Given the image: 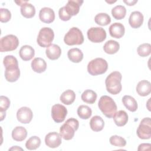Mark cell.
<instances>
[{
    "mask_svg": "<svg viewBox=\"0 0 151 151\" xmlns=\"http://www.w3.org/2000/svg\"><path fill=\"white\" fill-rule=\"evenodd\" d=\"M18 120L23 124L30 123L33 117V113L31 109L28 107H22L19 109L17 113Z\"/></svg>",
    "mask_w": 151,
    "mask_h": 151,
    "instance_id": "12",
    "label": "cell"
},
{
    "mask_svg": "<svg viewBox=\"0 0 151 151\" xmlns=\"http://www.w3.org/2000/svg\"><path fill=\"white\" fill-rule=\"evenodd\" d=\"M64 41L68 45H81L84 42V36L80 29L72 27L65 34Z\"/></svg>",
    "mask_w": 151,
    "mask_h": 151,
    "instance_id": "6",
    "label": "cell"
},
{
    "mask_svg": "<svg viewBox=\"0 0 151 151\" xmlns=\"http://www.w3.org/2000/svg\"><path fill=\"white\" fill-rule=\"evenodd\" d=\"M123 2L127 4V5H129V6H132V5H134L137 2V0H127V1H125L124 0Z\"/></svg>",
    "mask_w": 151,
    "mask_h": 151,
    "instance_id": "41",
    "label": "cell"
},
{
    "mask_svg": "<svg viewBox=\"0 0 151 151\" xmlns=\"http://www.w3.org/2000/svg\"><path fill=\"white\" fill-rule=\"evenodd\" d=\"M22 150L23 149L21 148V147H19L17 146H13L12 147H11L10 149H9V150Z\"/></svg>",
    "mask_w": 151,
    "mask_h": 151,
    "instance_id": "42",
    "label": "cell"
},
{
    "mask_svg": "<svg viewBox=\"0 0 151 151\" xmlns=\"http://www.w3.org/2000/svg\"><path fill=\"white\" fill-rule=\"evenodd\" d=\"M122 76L119 71H113L106 78L105 84L107 91L111 94H119L122 89L121 84Z\"/></svg>",
    "mask_w": 151,
    "mask_h": 151,
    "instance_id": "2",
    "label": "cell"
},
{
    "mask_svg": "<svg viewBox=\"0 0 151 151\" xmlns=\"http://www.w3.org/2000/svg\"><path fill=\"white\" fill-rule=\"evenodd\" d=\"M90 128L94 132H100L104 126V122L99 116H93L90 121Z\"/></svg>",
    "mask_w": 151,
    "mask_h": 151,
    "instance_id": "27",
    "label": "cell"
},
{
    "mask_svg": "<svg viewBox=\"0 0 151 151\" xmlns=\"http://www.w3.org/2000/svg\"><path fill=\"white\" fill-rule=\"evenodd\" d=\"M137 54L143 57H147L151 52V45L149 43H144L140 44L137 49Z\"/></svg>",
    "mask_w": 151,
    "mask_h": 151,
    "instance_id": "35",
    "label": "cell"
},
{
    "mask_svg": "<svg viewBox=\"0 0 151 151\" xmlns=\"http://www.w3.org/2000/svg\"><path fill=\"white\" fill-rule=\"evenodd\" d=\"M128 118L127 113L124 110L118 111L113 116V120L115 124L119 127L124 126L127 123Z\"/></svg>",
    "mask_w": 151,
    "mask_h": 151,
    "instance_id": "25",
    "label": "cell"
},
{
    "mask_svg": "<svg viewBox=\"0 0 151 151\" xmlns=\"http://www.w3.org/2000/svg\"><path fill=\"white\" fill-rule=\"evenodd\" d=\"M27 136V131L25 128L22 126L15 127L12 132V139L17 142L23 141Z\"/></svg>",
    "mask_w": 151,
    "mask_h": 151,
    "instance_id": "23",
    "label": "cell"
},
{
    "mask_svg": "<svg viewBox=\"0 0 151 151\" xmlns=\"http://www.w3.org/2000/svg\"><path fill=\"white\" fill-rule=\"evenodd\" d=\"M77 114L82 119H88L92 114L91 109L87 106L80 105L77 109Z\"/></svg>",
    "mask_w": 151,
    "mask_h": 151,
    "instance_id": "34",
    "label": "cell"
},
{
    "mask_svg": "<svg viewBox=\"0 0 151 151\" xmlns=\"http://www.w3.org/2000/svg\"><path fill=\"white\" fill-rule=\"evenodd\" d=\"M76 99V94L71 90H67L60 96V101L65 105L71 104Z\"/></svg>",
    "mask_w": 151,
    "mask_h": 151,
    "instance_id": "29",
    "label": "cell"
},
{
    "mask_svg": "<svg viewBox=\"0 0 151 151\" xmlns=\"http://www.w3.org/2000/svg\"><path fill=\"white\" fill-rule=\"evenodd\" d=\"M10 106L9 99L4 96L0 97V112H5Z\"/></svg>",
    "mask_w": 151,
    "mask_h": 151,
    "instance_id": "37",
    "label": "cell"
},
{
    "mask_svg": "<svg viewBox=\"0 0 151 151\" xmlns=\"http://www.w3.org/2000/svg\"><path fill=\"white\" fill-rule=\"evenodd\" d=\"M88 39L94 43L103 42L106 38V32L101 27H91L87 32Z\"/></svg>",
    "mask_w": 151,
    "mask_h": 151,
    "instance_id": "10",
    "label": "cell"
},
{
    "mask_svg": "<svg viewBox=\"0 0 151 151\" xmlns=\"http://www.w3.org/2000/svg\"><path fill=\"white\" fill-rule=\"evenodd\" d=\"M31 68L34 72L41 73L45 71L47 68V63L43 58L37 57L31 62Z\"/></svg>",
    "mask_w": 151,
    "mask_h": 151,
    "instance_id": "22",
    "label": "cell"
},
{
    "mask_svg": "<svg viewBox=\"0 0 151 151\" xmlns=\"http://www.w3.org/2000/svg\"><path fill=\"white\" fill-rule=\"evenodd\" d=\"M120 48V44L114 40L107 41L103 46L104 51L109 54H113L116 53Z\"/></svg>",
    "mask_w": 151,
    "mask_h": 151,
    "instance_id": "28",
    "label": "cell"
},
{
    "mask_svg": "<svg viewBox=\"0 0 151 151\" xmlns=\"http://www.w3.org/2000/svg\"><path fill=\"white\" fill-rule=\"evenodd\" d=\"M67 56L71 62L78 63L81 62L83 58V53L79 48H74L68 50Z\"/></svg>",
    "mask_w": 151,
    "mask_h": 151,
    "instance_id": "24",
    "label": "cell"
},
{
    "mask_svg": "<svg viewBox=\"0 0 151 151\" xmlns=\"http://www.w3.org/2000/svg\"><path fill=\"white\" fill-rule=\"evenodd\" d=\"M143 22V15L139 11H133L131 13L129 18V23L133 28H139Z\"/></svg>",
    "mask_w": 151,
    "mask_h": 151,
    "instance_id": "16",
    "label": "cell"
},
{
    "mask_svg": "<svg viewBox=\"0 0 151 151\" xmlns=\"http://www.w3.org/2000/svg\"><path fill=\"white\" fill-rule=\"evenodd\" d=\"M109 34L111 37L115 38H122L125 32L124 25L119 22L112 24L109 27Z\"/></svg>",
    "mask_w": 151,
    "mask_h": 151,
    "instance_id": "15",
    "label": "cell"
},
{
    "mask_svg": "<svg viewBox=\"0 0 151 151\" xmlns=\"http://www.w3.org/2000/svg\"><path fill=\"white\" fill-rule=\"evenodd\" d=\"M79 127L78 121L74 118H70L66 120L60 129V134L64 140H69L73 138L75 132Z\"/></svg>",
    "mask_w": 151,
    "mask_h": 151,
    "instance_id": "4",
    "label": "cell"
},
{
    "mask_svg": "<svg viewBox=\"0 0 151 151\" xmlns=\"http://www.w3.org/2000/svg\"><path fill=\"white\" fill-rule=\"evenodd\" d=\"M97 95L95 91L92 90H86L81 94L82 100L88 104H93L96 99Z\"/></svg>",
    "mask_w": 151,
    "mask_h": 151,
    "instance_id": "30",
    "label": "cell"
},
{
    "mask_svg": "<svg viewBox=\"0 0 151 151\" xmlns=\"http://www.w3.org/2000/svg\"><path fill=\"white\" fill-rule=\"evenodd\" d=\"M61 135L55 132H50L45 137V145L51 148L58 147L61 144Z\"/></svg>",
    "mask_w": 151,
    "mask_h": 151,
    "instance_id": "13",
    "label": "cell"
},
{
    "mask_svg": "<svg viewBox=\"0 0 151 151\" xmlns=\"http://www.w3.org/2000/svg\"><path fill=\"white\" fill-rule=\"evenodd\" d=\"M136 91L140 96H148L151 92V84L146 80L139 81L136 86Z\"/></svg>",
    "mask_w": 151,
    "mask_h": 151,
    "instance_id": "18",
    "label": "cell"
},
{
    "mask_svg": "<svg viewBox=\"0 0 151 151\" xmlns=\"http://www.w3.org/2000/svg\"><path fill=\"white\" fill-rule=\"evenodd\" d=\"M58 15H59L60 18L64 21H68L71 18V15L68 14V12L66 11L64 6L60 8L58 11Z\"/></svg>",
    "mask_w": 151,
    "mask_h": 151,
    "instance_id": "39",
    "label": "cell"
},
{
    "mask_svg": "<svg viewBox=\"0 0 151 151\" xmlns=\"http://www.w3.org/2000/svg\"><path fill=\"white\" fill-rule=\"evenodd\" d=\"M111 14L114 19H122L126 16V9L123 5H117L111 9Z\"/></svg>",
    "mask_w": 151,
    "mask_h": 151,
    "instance_id": "31",
    "label": "cell"
},
{
    "mask_svg": "<svg viewBox=\"0 0 151 151\" xmlns=\"http://www.w3.org/2000/svg\"><path fill=\"white\" fill-rule=\"evenodd\" d=\"M3 64L5 67V78L6 80L11 83L17 81L20 76L17 59L13 55H8L4 57Z\"/></svg>",
    "mask_w": 151,
    "mask_h": 151,
    "instance_id": "1",
    "label": "cell"
},
{
    "mask_svg": "<svg viewBox=\"0 0 151 151\" xmlns=\"http://www.w3.org/2000/svg\"><path fill=\"white\" fill-rule=\"evenodd\" d=\"M83 3V1L69 0L64 7L70 15L74 16L79 12L80 7Z\"/></svg>",
    "mask_w": 151,
    "mask_h": 151,
    "instance_id": "17",
    "label": "cell"
},
{
    "mask_svg": "<svg viewBox=\"0 0 151 151\" xmlns=\"http://www.w3.org/2000/svg\"><path fill=\"white\" fill-rule=\"evenodd\" d=\"M21 13L24 17L31 18L35 14V8L33 5L26 1L21 5Z\"/></svg>",
    "mask_w": 151,
    "mask_h": 151,
    "instance_id": "21",
    "label": "cell"
},
{
    "mask_svg": "<svg viewBox=\"0 0 151 151\" xmlns=\"http://www.w3.org/2000/svg\"><path fill=\"white\" fill-rule=\"evenodd\" d=\"M54 38L53 30L49 27L41 28L38 33L37 42L41 47H48L51 44Z\"/></svg>",
    "mask_w": 151,
    "mask_h": 151,
    "instance_id": "7",
    "label": "cell"
},
{
    "mask_svg": "<svg viewBox=\"0 0 151 151\" xmlns=\"http://www.w3.org/2000/svg\"><path fill=\"white\" fill-rule=\"evenodd\" d=\"M41 145V139L39 137L34 136H31L27 140L25 143V147L27 149L32 150H35L40 147Z\"/></svg>",
    "mask_w": 151,
    "mask_h": 151,
    "instance_id": "33",
    "label": "cell"
},
{
    "mask_svg": "<svg viewBox=\"0 0 151 151\" xmlns=\"http://www.w3.org/2000/svg\"><path fill=\"white\" fill-rule=\"evenodd\" d=\"M151 145L150 143H142L139 146L137 150H150Z\"/></svg>",
    "mask_w": 151,
    "mask_h": 151,
    "instance_id": "40",
    "label": "cell"
},
{
    "mask_svg": "<svg viewBox=\"0 0 151 151\" xmlns=\"http://www.w3.org/2000/svg\"><path fill=\"white\" fill-rule=\"evenodd\" d=\"M19 57L24 61L31 60L35 55L34 49L30 45H23L19 51Z\"/></svg>",
    "mask_w": 151,
    "mask_h": 151,
    "instance_id": "20",
    "label": "cell"
},
{
    "mask_svg": "<svg viewBox=\"0 0 151 151\" xmlns=\"http://www.w3.org/2000/svg\"><path fill=\"white\" fill-rule=\"evenodd\" d=\"M108 68V64L102 58H96L90 61L87 65V71L91 76H97L105 73Z\"/></svg>",
    "mask_w": 151,
    "mask_h": 151,
    "instance_id": "5",
    "label": "cell"
},
{
    "mask_svg": "<svg viewBox=\"0 0 151 151\" xmlns=\"http://www.w3.org/2000/svg\"><path fill=\"white\" fill-rule=\"evenodd\" d=\"M1 15L0 21L1 22H7L11 18V12L6 8H1L0 9Z\"/></svg>",
    "mask_w": 151,
    "mask_h": 151,
    "instance_id": "38",
    "label": "cell"
},
{
    "mask_svg": "<svg viewBox=\"0 0 151 151\" xmlns=\"http://www.w3.org/2000/svg\"><path fill=\"white\" fill-rule=\"evenodd\" d=\"M45 54L47 57L50 60H55L60 57L61 54V50L58 45L52 44L47 48L45 50Z\"/></svg>",
    "mask_w": 151,
    "mask_h": 151,
    "instance_id": "19",
    "label": "cell"
},
{
    "mask_svg": "<svg viewBox=\"0 0 151 151\" xmlns=\"http://www.w3.org/2000/svg\"><path fill=\"white\" fill-rule=\"evenodd\" d=\"M19 45V40L17 36L9 34L1 38L0 40V51L7 52L15 50Z\"/></svg>",
    "mask_w": 151,
    "mask_h": 151,
    "instance_id": "8",
    "label": "cell"
},
{
    "mask_svg": "<svg viewBox=\"0 0 151 151\" xmlns=\"http://www.w3.org/2000/svg\"><path fill=\"white\" fill-rule=\"evenodd\" d=\"M137 135L141 139H149L151 137V120L150 117L143 119L137 129Z\"/></svg>",
    "mask_w": 151,
    "mask_h": 151,
    "instance_id": "9",
    "label": "cell"
},
{
    "mask_svg": "<svg viewBox=\"0 0 151 151\" xmlns=\"http://www.w3.org/2000/svg\"><path fill=\"white\" fill-rule=\"evenodd\" d=\"M95 22L101 26H106L111 22L110 17L106 13H99L94 17Z\"/></svg>",
    "mask_w": 151,
    "mask_h": 151,
    "instance_id": "32",
    "label": "cell"
},
{
    "mask_svg": "<svg viewBox=\"0 0 151 151\" xmlns=\"http://www.w3.org/2000/svg\"><path fill=\"white\" fill-rule=\"evenodd\" d=\"M40 19L46 24L52 22L55 19V13L50 8L44 7L41 9L39 12Z\"/></svg>",
    "mask_w": 151,
    "mask_h": 151,
    "instance_id": "14",
    "label": "cell"
},
{
    "mask_svg": "<svg viewBox=\"0 0 151 151\" xmlns=\"http://www.w3.org/2000/svg\"><path fill=\"white\" fill-rule=\"evenodd\" d=\"M67 114V110L65 106L60 104H56L51 108V116L55 123H61Z\"/></svg>",
    "mask_w": 151,
    "mask_h": 151,
    "instance_id": "11",
    "label": "cell"
},
{
    "mask_svg": "<svg viewBox=\"0 0 151 151\" xmlns=\"http://www.w3.org/2000/svg\"><path fill=\"white\" fill-rule=\"evenodd\" d=\"M109 142L111 145L117 147H124L126 145V140L117 135H113L110 137Z\"/></svg>",
    "mask_w": 151,
    "mask_h": 151,
    "instance_id": "36",
    "label": "cell"
},
{
    "mask_svg": "<svg viewBox=\"0 0 151 151\" xmlns=\"http://www.w3.org/2000/svg\"><path fill=\"white\" fill-rule=\"evenodd\" d=\"M122 102L123 105L130 111L134 112L137 110V103L133 97L129 95H125L122 98Z\"/></svg>",
    "mask_w": 151,
    "mask_h": 151,
    "instance_id": "26",
    "label": "cell"
},
{
    "mask_svg": "<svg viewBox=\"0 0 151 151\" xmlns=\"http://www.w3.org/2000/svg\"><path fill=\"white\" fill-rule=\"evenodd\" d=\"M0 113H1V121H2L5 117L6 113L5 112H0Z\"/></svg>",
    "mask_w": 151,
    "mask_h": 151,
    "instance_id": "43",
    "label": "cell"
},
{
    "mask_svg": "<svg viewBox=\"0 0 151 151\" xmlns=\"http://www.w3.org/2000/svg\"><path fill=\"white\" fill-rule=\"evenodd\" d=\"M98 106L103 114L107 118H113L117 111V105L113 99L108 96H102L99 101Z\"/></svg>",
    "mask_w": 151,
    "mask_h": 151,
    "instance_id": "3",
    "label": "cell"
}]
</instances>
